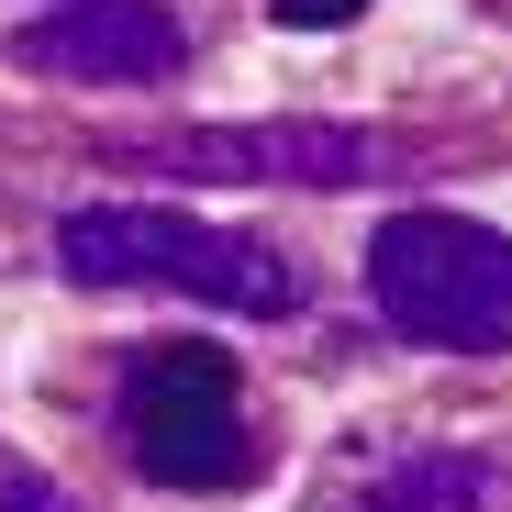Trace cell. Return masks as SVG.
Returning a JSON list of instances; mask_svg holds the SVG:
<instances>
[{
  "label": "cell",
  "mask_w": 512,
  "mask_h": 512,
  "mask_svg": "<svg viewBox=\"0 0 512 512\" xmlns=\"http://www.w3.org/2000/svg\"><path fill=\"white\" fill-rule=\"evenodd\" d=\"M12 56L34 78H67V90H156V78H179L190 34L156 0H67V12L12 34Z\"/></svg>",
  "instance_id": "4"
},
{
  "label": "cell",
  "mask_w": 512,
  "mask_h": 512,
  "mask_svg": "<svg viewBox=\"0 0 512 512\" xmlns=\"http://www.w3.org/2000/svg\"><path fill=\"white\" fill-rule=\"evenodd\" d=\"M357 12H368V0H279V23H290V34H323V23H357Z\"/></svg>",
  "instance_id": "8"
},
{
  "label": "cell",
  "mask_w": 512,
  "mask_h": 512,
  "mask_svg": "<svg viewBox=\"0 0 512 512\" xmlns=\"http://www.w3.org/2000/svg\"><path fill=\"white\" fill-rule=\"evenodd\" d=\"M156 167H179V179H301V190H346V179H390V134H357V123H201L179 145H156Z\"/></svg>",
  "instance_id": "5"
},
{
  "label": "cell",
  "mask_w": 512,
  "mask_h": 512,
  "mask_svg": "<svg viewBox=\"0 0 512 512\" xmlns=\"http://www.w3.org/2000/svg\"><path fill=\"white\" fill-rule=\"evenodd\" d=\"M0 512H90V501H67L45 468H23L12 446H0Z\"/></svg>",
  "instance_id": "7"
},
{
  "label": "cell",
  "mask_w": 512,
  "mask_h": 512,
  "mask_svg": "<svg viewBox=\"0 0 512 512\" xmlns=\"http://www.w3.org/2000/svg\"><path fill=\"white\" fill-rule=\"evenodd\" d=\"M346 512H512V468H490V457H401Z\"/></svg>",
  "instance_id": "6"
},
{
  "label": "cell",
  "mask_w": 512,
  "mask_h": 512,
  "mask_svg": "<svg viewBox=\"0 0 512 512\" xmlns=\"http://www.w3.org/2000/svg\"><path fill=\"white\" fill-rule=\"evenodd\" d=\"M490 12H501V23H512V0H490Z\"/></svg>",
  "instance_id": "9"
},
{
  "label": "cell",
  "mask_w": 512,
  "mask_h": 512,
  "mask_svg": "<svg viewBox=\"0 0 512 512\" xmlns=\"http://www.w3.org/2000/svg\"><path fill=\"white\" fill-rule=\"evenodd\" d=\"M56 268L78 290H190V301H223V312H256V323L301 312L290 245L223 234V223L156 212V201H90V212H67L56 223Z\"/></svg>",
  "instance_id": "1"
},
{
  "label": "cell",
  "mask_w": 512,
  "mask_h": 512,
  "mask_svg": "<svg viewBox=\"0 0 512 512\" xmlns=\"http://www.w3.org/2000/svg\"><path fill=\"white\" fill-rule=\"evenodd\" d=\"M368 301L412 346L490 357L512 346V234H490L479 212H390L368 234Z\"/></svg>",
  "instance_id": "2"
},
{
  "label": "cell",
  "mask_w": 512,
  "mask_h": 512,
  "mask_svg": "<svg viewBox=\"0 0 512 512\" xmlns=\"http://www.w3.org/2000/svg\"><path fill=\"white\" fill-rule=\"evenodd\" d=\"M123 457L156 490H245L268 468V435H256L223 346H145L123 368Z\"/></svg>",
  "instance_id": "3"
}]
</instances>
